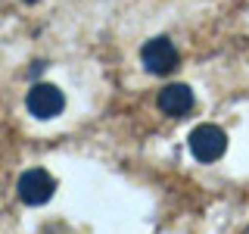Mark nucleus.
<instances>
[{
    "mask_svg": "<svg viewBox=\"0 0 249 234\" xmlns=\"http://www.w3.org/2000/svg\"><path fill=\"white\" fill-rule=\"evenodd\" d=\"M25 106L35 119H53V116H59L62 106H66V94H62L56 84H35L25 97Z\"/></svg>",
    "mask_w": 249,
    "mask_h": 234,
    "instance_id": "7ed1b4c3",
    "label": "nucleus"
},
{
    "mask_svg": "<svg viewBox=\"0 0 249 234\" xmlns=\"http://www.w3.org/2000/svg\"><path fill=\"white\" fill-rule=\"evenodd\" d=\"M159 109L168 116H187L193 109V91L187 84H168L159 91Z\"/></svg>",
    "mask_w": 249,
    "mask_h": 234,
    "instance_id": "39448f33",
    "label": "nucleus"
},
{
    "mask_svg": "<svg viewBox=\"0 0 249 234\" xmlns=\"http://www.w3.org/2000/svg\"><path fill=\"white\" fill-rule=\"evenodd\" d=\"M22 3H37V0H22Z\"/></svg>",
    "mask_w": 249,
    "mask_h": 234,
    "instance_id": "423d86ee",
    "label": "nucleus"
},
{
    "mask_svg": "<svg viewBox=\"0 0 249 234\" xmlns=\"http://www.w3.org/2000/svg\"><path fill=\"white\" fill-rule=\"evenodd\" d=\"M53 191H56V181H53V175L47 169H28L25 175L19 178V197L22 203H28V206H41L53 197Z\"/></svg>",
    "mask_w": 249,
    "mask_h": 234,
    "instance_id": "20e7f679",
    "label": "nucleus"
},
{
    "mask_svg": "<svg viewBox=\"0 0 249 234\" xmlns=\"http://www.w3.org/2000/svg\"><path fill=\"white\" fill-rule=\"evenodd\" d=\"M190 150L199 162H215L228 150V137L218 125H196L190 131Z\"/></svg>",
    "mask_w": 249,
    "mask_h": 234,
    "instance_id": "f257e3e1",
    "label": "nucleus"
},
{
    "mask_svg": "<svg viewBox=\"0 0 249 234\" xmlns=\"http://www.w3.org/2000/svg\"><path fill=\"white\" fill-rule=\"evenodd\" d=\"M140 59H143L146 72H153V75H168V72H175V66H178V47L171 44L168 38H153V41L143 44Z\"/></svg>",
    "mask_w": 249,
    "mask_h": 234,
    "instance_id": "f03ea898",
    "label": "nucleus"
}]
</instances>
